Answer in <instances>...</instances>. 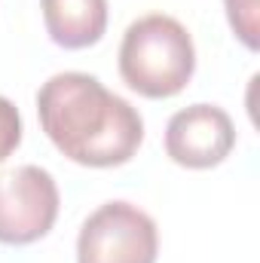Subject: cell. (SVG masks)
<instances>
[{
    "label": "cell",
    "instance_id": "6",
    "mask_svg": "<svg viewBox=\"0 0 260 263\" xmlns=\"http://www.w3.org/2000/svg\"><path fill=\"white\" fill-rule=\"evenodd\" d=\"M46 34L62 49H89L107 31V0H40Z\"/></svg>",
    "mask_w": 260,
    "mask_h": 263
},
{
    "label": "cell",
    "instance_id": "3",
    "mask_svg": "<svg viewBox=\"0 0 260 263\" xmlns=\"http://www.w3.org/2000/svg\"><path fill=\"white\" fill-rule=\"evenodd\" d=\"M156 220L132 202H104L80 227L77 263H156Z\"/></svg>",
    "mask_w": 260,
    "mask_h": 263
},
{
    "label": "cell",
    "instance_id": "5",
    "mask_svg": "<svg viewBox=\"0 0 260 263\" xmlns=\"http://www.w3.org/2000/svg\"><path fill=\"white\" fill-rule=\"evenodd\" d=\"M236 147V126L217 104H190L165 126V153L181 168H214Z\"/></svg>",
    "mask_w": 260,
    "mask_h": 263
},
{
    "label": "cell",
    "instance_id": "2",
    "mask_svg": "<svg viewBox=\"0 0 260 263\" xmlns=\"http://www.w3.org/2000/svg\"><path fill=\"white\" fill-rule=\"evenodd\" d=\"M196 70V46L190 31L165 15L150 12L132 22L120 43V77L144 98H175L187 89Z\"/></svg>",
    "mask_w": 260,
    "mask_h": 263
},
{
    "label": "cell",
    "instance_id": "7",
    "mask_svg": "<svg viewBox=\"0 0 260 263\" xmlns=\"http://www.w3.org/2000/svg\"><path fill=\"white\" fill-rule=\"evenodd\" d=\"M224 9L239 43L254 52L260 34V0H224Z\"/></svg>",
    "mask_w": 260,
    "mask_h": 263
},
{
    "label": "cell",
    "instance_id": "1",
    "mask_svg": "<svg viewBox=\"0 0 260 263\" xmlns=\"http://www.w3.org/2000/svg\"><path fill=\"white\" fill-rule=\"evenodd\" d=\"M40 129L70 162L86 168L126 165L144 141V120L98 77L65 70L37 92Z\"/></svg>",
    "mask_w": 260,
    "mask_h": 263
},
{
    "label": "cell",
    "instance_id": "8",
    "mask_svg": "<svg viewBox=\"0 0 260 263\" xmlns=\"http://www.w3.org/2000/svg\"><path fill=\"white\" fill-rule=\"evenodd\" d=\"M18 144H22V114L9 98L0 95V162L12 156Z\"/></svg>",
    "mask_w": 260,
    "mask_h": 263
},
{
    "label": "cell",
    "instance_id": "4",
    "mask_svg": "<svg viewBox=\"0 0 260 263\" xmlns=\"http://www.w3.org/2000/svg\"><path fill=\"white\" fill-rule=\"evenodd\" d=\"M59 184L40 165L0 172V242L31 245L43 239L59 217Z\"/></svg>",
    "mask_w": 260,
    "mask_h": 263
}]
</instances>
